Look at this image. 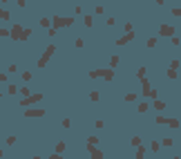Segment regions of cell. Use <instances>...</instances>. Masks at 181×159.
Segmentation results:
<instances>
[{
	"instance_id": "obj_1",
	"label": "cell",
	"mask_w": 181,
	"mask_h": 159,
	"mask_svg": "<svg viewBox=\"0 0 181 159\" xmlns=\"http://www.w3.org/2000/svg\"><path fill=\"white\" fill-rule=\"evenodd\" d=\"M54 52H56V45H49L45 52H43V56L38 58V67H47V63H49V58L54 56Z\"/></svg>"
},
{
	"instance_id": "obj_2",
	"label": "cell",
	"mask_w": 181,
	"mask_h": 159,
	"mask_svg": "<svg viewBox=\"0 0 181 159\" xmlns=\"http://www.w3.org/2000/svg\"><path fill=\"white\" fill-rule=\"evenodd\" d=\"M51 25H54V29H58V27H72V25H74V18H65V16H54Z\"/></svg>"
},
{
	"instance_id": "obj_3",
	"label": "cell",
	"mask_w": 181,
	"mask_h": 159,
	"mask_svg": "<svg viewBox=\"0 0 181 159\" xmlns=\"http://www.w3.org/2000/svg\"><path fill=\"white\" fill-rule=\"evenodd\" d=\"M40 99H43V94H40V92L29 94L27 99H20V108H29V105H34V103H38Z\"/></svg>"
},
{
	"instance_id": "obj_4",
	"label": "cell",
	"mask_w": 181,
	"mask_h": 159,
	"mask_svg": "<svg viewBox=\"0 0 181 159\" xmlns=\"http://www.w3.org/2000/svg\"><path fill=\"white\" fill-rule=\"evenodd\" d=\"M159 36H161V38H163V36H166V38H172V36H174V27H172V25H161V27H159Z\"/></svg>"
},
{
	"instance_id": "obj_5",
	"label": "cell",
	"mask_w": 181,
	"mask_h": 159,
	"mask_svg": "<svg viewBox=\"0 0 181 159\" xmlns=\"http://www.w3.org/2000/svg\"><path fill=\"white\" fill-rule=\"evenodd\" d=\"M22 29H25V27L14 25V27L9 29V38H11V41H20V36H22Z\"/></svg>"
},
{
	"instance_id": "obj_6",
	"label": "cell",
	"mask_w": 181,
	"mask_h": 159,
	"mask_svg": "<svg viewBox=\"0 0 181 159\" xmlns=\"http://www.w3.org/2000/svg\"><path fill=\"white\" fill-rule=\"evenodd\" d=\"M87 150H90V157L92 159H103V152H101L96 146H87Z\"/></svg>"
},
{
	"instance_id": "obj_7",
	"label": "cell",
	"mask_w": 181,
	"mask_h": 159,
	"mask_svg": "<svg viewBox=\"0 0 181 159\" xmlns=\"http://www.w3.org/2000/svg\"><path fill=\"white\" fill-rule=\"evenodd\" d=\"M130 41H134V31H127L125 36H121L119 41H116V45H125V43H130Z\"/></svg>"
},
{
	"instance_id": "obj_8",
	"label": "cell",
	"mask_w": 181,
	"mask_h": 159,
	"mask_svg": "<svg viewBox=\"0 0 181 159\" xmlns=\"http://www.w3.org/2000/svg\"><path fill=\"white\" fill-rule=\"evenodd\" d=\"M25 117H45V110H25Z\"/></svg>"
},
{
	"instance_id": "obj_9",
	"label": "cell",
	"mask_w": 181,
	"mask_h": 159,
	"mask_svg": "<svg viewBox=\"0 0 181 159\" xmlns=\"http://www.w3.org/2000/svg\"><path fill=\"white\" fill-rule=\"evenodd\" d=\"M103 78H105V81H112V78H114V70H103Z\"/></svg>"
},
{
	"instance_id": "obj_10",
	"label": "cell",
	"mask_w": 181,
	"mask_h": 159,
	"mask_svg": "<svg viewBox=\"0 0 181 159\" xmlns=\"http://www.w3.org/2000/svg\"><path fill=\"white\" fill-rule=\"evenodd\" d=\"M29 36H31V29H29V27H25V29H22V36H20V41H27Z\"/></svg>"
},
{
	"instance_id": "obj_11",
	"label": "cell",
	"mask_w": 181,
	"mask_h": 159,
	"mask_svg": "<svg viewBox=\"0 0 181 159\" xmlns=\"http://www.w3.org/2000/svg\"><path fill=\"white\" fill-rule=\"evenodd\" d=\"M83 23H85V27H92V25H94V18H92V16L87 14L85 18H83Z\"/></svg>"
},
{
	"instance_id": "obj_12",
	"label": "cell",
	"mask_w": 181,
	"mask_h": 159,
	"mask_svg": "<svg viewBox=\"0 0 181 159\" xmlns=\"http://www.w3.org/2000/svg\"><path fill=\"white\" fill-rule=\"evenodd\" d=\"M166 74H168V78H172V81H174V78L179 76V72H177V70H172V67H170V70H168Z\"/></svg>"
},
{
	"instance_id": "obj_13",
	"label": "cell",
	"mask_w": 181,
	"mask_h": 159,
	"mask_svg": "<svg viewBox=\"0 0 181 159\" xmlns=\"http://www.w3.org/2000/svg\"><path fill=\"white\" fill-rule=\"evenodd\" d=\"M103 76V70H94V72H90V78H101Z\"/></svg>"
},
{
	"instance_id": "obj_14",
	"label": "cell",
	"mask_w": 181,
	"mask_h": 159,
	"mask_svg": "<svg viewBox=\"0 0 181 159\" xmlns=\"http://www.w3.org/2000/svg\"><path fill=\"white\" fill-rule=\"evenodd\" d=\"M166 126H170V128H179V119H168Z\"/></svg>"
},
{
	"instance_id": "obj_15",
	"label": "cell",
	"mask_w": 181,
	"mask_h": 159,
	"mask_svg": "<svg viewBox=\"0 0 181 159\" xmlns=\"http://www.w3.org/2000/svg\"><path fill=\"white\" fill-rule=\"evenodd\" d=\"M148 108H150V105H148V103L143 101V103H139V108H136V110H139V112L143 114V112H148Z\"/></svg>"
},
{
	"instance_id": "obj_16",
	"label": "cell",
	"mask_w": 181,
	"mask_h": 159,
	"mask_svg": "<svg viewBox=\"0 0 181 159\" xmlns=\"http://www.w3.org/2000/svg\"><path fill=\"white\" fill-rule=\"evenodd\" d=\"M96 144H98V137H94V134L87 137V146H96Z\"/></svg>"
},
{
	"instance_id": "obj_17",
	"label": "cell",
	"mask_w": 181,
	"mask_h": 159,
	"mask_svg": "<svg viewBox=\"0 0 181 159\" xmlns=\"http://www.w3.org/2000/svg\"><path fill=\"white\" fill-rule=\"evenodd\" d=\"M0 20H9V11L7 9H0Z\"/></svg>"
},
{
	"instance_id": "obj_18",
	"label": "cell",
	"mask_w": 181,
	"mask_h": 159,
	"mask_svg": "<svg viewBox=\"0 0 181 159\" xmlns=\"http://www.w3.org/2000/svg\"><path fill=\"white\" fill-rule=\"evenodd\" d=\"M154 108H156V110H163V108H166V103L161 101V99H156V101H154Z\"/></svg>"
},
{
	"instance_id": "obj_19",
	"label": "cell",
	"mask_w": 181,
	"mask_h": 159,
	"mask_svg": "<svg viewBox=\"0 0 181 159\" xmlns=\"http://www.w3.org/2000/svg\"><path fill=\"white\" fill-rule=\"evenodd\" d=\"M63 150H65V141H58V144H56V152H63Z\"/></svg>"
},
{
	"instance_id": "obj_20",
	"label": "cell",
	"mask_w": 181,
	"mask_h": 159,
	"mask_svg": "<svg viewBox=\"0 0 181 159\" xmlns=\"http://www.w3.org/2000/svg\"><path fill=\"white\" fill-rule=\"evenodd\" d=\"M143 155H146V148L139 146V150H136V159H143Z\"/></svg>"
},
{
	"instance_id": "obj_21",
	"label": "cell",
	"mask_w": 181,
	"mask_h": 159,
	"mask_svg": "<svg viewBox=\"0 0 181 159\" xmlns=\"http://www.w3.org/2000/svg\"><path fill=\"white\" fill-rule=\"evenodd\" d=\"M159 148H161V144H159V141H152V144H150V150H152V152H156Z\"/></svg>"
},
{
	"instance_id": "obj_22",
	"label": "cell",
	"mask_w": 181,
	"mask_h": 159,
	"mask_svg": "<svg viewBox=\"0 0 181 159\" xmlns=\"http://www.w3.org/2000/svg\"><path fill=\"white\" fill-rule=\"evenodd\" d=\"M136 76H139V78H146V67H139V70H136Z\"/></svg>"
},
{
	"instance_id": "obj_23",
	"label": "cell",
	"mask_w": 181,
	"mask_h": 159,
	"mask_svg": "<svg viewBox=\"0 0 181 159\" xmlns=\"http://www.w3.org/2000/svg\"><path fill=\"white\" fill-rule=\"evenodd\" d=\"M74 47H78V49H83V47H85V43H83V38H76Z\"/></svg>"
},
{
	"instance_id": "obj_24",
	"label": "cell",
	"mask_w": 181,
	"mask_h": 159,
	"mask_svg": "<svg viewBox=\"0 0 181 159\" xmlns=\"http://www.w3.org/2000/svg\"><path fill=\"white\" fill-rule=\"evenodd\" d=\"M110 65H112V67H116V65H119V56H116V54L110 58Z\"/></svg>"
},
{
	"instance_id": "obj_25",
	"label": "cell",
	"mask_w": 181,
	"mask_h": 159,
	"mask_svg": "<svg viewBox=\"0 0 181 159\" xmlns=\"http://www.w3.org/2000/svg\"><path fill=\"white\" fill-rule=\"evenodd\" d=\"M0 36L7 38V36H9V29H7V27H0Z\"/></svg>"
},
{
	"instance_id": "obj_26",
	"label": "cell",
	"mask_w": 181,
	"mask_h": 159,
	"mask_svg": "<svg viewBox=\"0 0 181 159\" xmlns=\"http://www.w3.org/2000/svg\"><path fill=\"white\" fill-rule=\"evenodd\" d=\"M40 25H43V27H49L51 20H49V18H40Z\"/></svg>"
},
{
	"instance_id": "obj_27",
	"label": "cell",
	"mask_w": 181,
	"mask_h": 159,
	"mask_svg": "<svg viewBox=\"0 0 181 159\" xmlns=\"http://www.w3.org/2000/svg\"><path fill=\"white\" fill-rule=\"evenodd\" d=\"M7 92H9V94H16V92H18V85H14V83H11V85H9V90H7Z\"/></svg>"
},
{
	"instance_id": "obj_28",
	"label": "cell",
	"mask_w": 181,
	"mask_h": 159,
	"mask_svg": "<svg viewBox=\"0 0 181 159\" xmlns=\"http://www.w3.org/2000/svg\"><path fill=\"white\" fill-rule=\"evenodd\" d=\"M125 101H136V94H134V92H130V94H125Z\"/></svg>"
},
{
	"instance_id": "obj_29",
	"label": "cell",
	"mask_w": 181,
	"mask_h": 159,
	"mask_svg": "<svg viewBox=\"0 0 181 159\" xmlns=\"http://www.w3.org/2000/svg\"><path fill=\"white\" fill-rule=\"evenodd\" d=\"M146 47H150V49H152V47H156V38H150V41H148V45Z\"/></svg>"
},
{
	"instance_id": "obj_30",
	"label": "cell",
	"mask_w": 181,
	"mask_h": 159,
	"mask_svg": "<svg viewBox=\"0 0 181 159\" xmlns=\"http://www.w3.org/2000/svg\"><path fill=\"white\" fill-rule=\"evenodd\" d=\"M132 146H136V148H139V146H141V137H134V139H132Z\"/></svg>"
},
{
	"instance_id": "obj_31",
	"label": "cell",
	"mask_w": 181,
	"mask_h": 159,
	"mask_svg": "<svg viewBox=\"0 0 181 159\" xmlns=\"http://www.w3.org/2000/svg\"><path fill=\"white\" fill-rule=\"evenodd\" d=\"M98 97H101L98 92H92V94H90V101H98Z\"/></svg>"
},
{
	"instance_id": "obj_32",
	"label": "cell",
	"mask_w": 181,
	"mask_h": 159,
	"mask_svg": "<svg viewBox=\"0 0 181 159\" xmlns=\"http://www.w3.org/2000/svg\"><path fill=\"white\" fill-rule=\"evenodd\" d=\"M161 144H163V146H172V139H170V137H166L163 141H161Z\"/></svg>"
},
{
	"instance_id": "obj_33",
	"label": "cell",
	"mask_w": 181,
	"mask_h": 159,
	"mask_svg": "<svg viewBox=\"0 0 181 159\" xmlns=\"http://www.w3.org/2000/svg\"><path fill=\"white\" fill-rule=\"evenodd\" d=\"M170 67L172 70H179V61H170Z\"/></svg>"
},
{
	"instance_id": "obj_34",
	"label": "cell",
	"mask_w": 181,
	"mask_h": 159,
	"mask_svg": "<svg viewBox=\"0 0 181 159\" xmlns=\"http://www.w3.org/2000/svg\"><path fill=\"white\" fill-rule=\"evenodd\" d=\"M156 123H168V117H156Z\"/></svg>"
},
{
	"instance_id": "obj_35",
	"label": "cell",
	"mask_w": 181,
	"mask_h": 159,
	"mask_svg": "<svg viewBox=\"0 0 181 159\" xmlns=\"http://www.w3.org/2000/svg\"><path fill=\"white\" fill-rule=\"evenodd\" d=\"M47 159H63V157H60L58 152H54V155H49V157H47Z\"/></svg>"
},
{
	"instance_id": "obj_36",
	"label": "cell",
	"mask_w": 181,
	"mask_h": 159,
	"mask_svg": "<svg viewBox=\"0 0 181 159\" xmlns=\"http://www.w3.org/2000/svg\"><path fill=\"white\" fill-rule=\"evenodd\" d=\"M172 16H181V9L177 7V9H172Z\"/></svg>"
},
{
	"instance_id": "obj_37",
	"label": "cell",
	"mask_w": 181,
	"mask_h": 159,
	"mask_svg": "<svg viewBox=\"0 0 181 159\" xmlns=\"http://www.w3.org/2000/svg\"><path fill=\"white\" fill-rule=\"evenodd\" d=\"M0 81H7V74H0Z\"/></svg>"
},
{
	"instance_id": "obj_38",
	"label": "cell",
	"mask_w": 181,
	"mask_h": 159,
	"mask_svg": "<svg viewBox=\"0 0 181 159\" xmlns=\"http://www.w3.org/2000/svg\"><path fill=\"white\" fill-rule=\"evenodd\" d=\"M34 159H40V157H38V155H36V157H34Z\"/></svg>"
},
{
	"instance_id": "obj_39",
	"label": "cell",
	"mask_w": 181,
	"mask_h": 159,
	"mask_svg": "<svg viewBox=\"0 0 181 159\" xmlns=\"http://www.w3.org/2000/svg\"><path fill=\"white\" fill-rule=\"evenodd\" d=\"M0 157H2V150H0Z\"/></svg>"
},
{
	"instance_id": "obj_40",
	"label": "cell",
	"mask_w": 181,
	"mask_h": 159,
	"mask_svg": "<svg viewBox=\"0 0 181 159\" xmlns=\"http://www.w3.org/2000/svg\"><path fill=\"white\" fill-rule=\"evenodd\" d=\"M0 99H2V92H0Z\"/></svg>"
},
{
	"instance_id": "obj_41",
	"label": "cell",
	"mask_w": 181,
	"mask_h": 159,
	"mask_svg": "<svg viewBox=\"0 0 181 159\" xmlns=\"http://www.w3.org/2000/svg\"><path fill=\"white\" fill-rule=\"evenodd\" d=\"M2 2H7V0H2Z\"/></svg>"
}]
</instances>
